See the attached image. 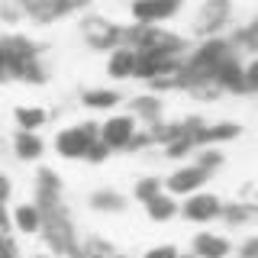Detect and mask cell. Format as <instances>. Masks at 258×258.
Here are the masks:
<instances>
[{"label": "cell", "mask_w": 258, "mask_h": 258, "mask_svg": "<svg viewBox=\"0 0 258 258\" xmlns=\"http://www.w3.org/2000/svg\"><path fill=\"white\" fill-rule=\"evenodd\" d=\"M123 45L136 48V52H165V55L187 52V39L158 26V23H136V26H129L123 36Z\"/></svg>", "instance_id": "1"}, {"label": "cell", "mask_w": 258, "mask_h": 258, "mask_svg": "<svg viewBox=\"0 0 258 258\" xmlns=\"http://www.w3.org/2000/svg\"><path fill=\"white\" fill-rule=\"evenodd\" d=\"M232 23V0H204L194 13V36L197 39H213V36H223Z\"/></svg>", "instance_id": "2"}, {"label": "cell", "mask_w": 258, "mask_h": 258, "mask_svg": "<svg viewBox=\"0 0 258 258\" xmlns=\"http://www.w3.org/2000/svg\"><path fill=\"white\" fill-rule=\"evenodd\" d=\"M81 36H84V42L91 48H97V52H113V48L123 45L126 29L119 26V23L107 20V16H84V20H81Z\"/></svg>", "instance_id": "3"}, {"label": "cell", "mask_w": 258, "mask_h": 258, "mask_svg": "<svg viewBox=\"0 0 258 258\" xmlns=\"http://www.w3.org/2000/svg\"><path fill=\"white\" fill-rule=\"evenodd\" d=\"M100 139V126L97 123H81V126H71V129H61L55 136V152L61 158H87L91 145Z\"/></svg>", "instance_id": "4"}, {"label": "cell", "mask_w": 258, "mask_h": 258, "mask_svg": "<svg viewBox=\"0 0 258 258\" xmlns=\"http://www.w3.org/2000/svg\"><path fill=\"white\" fill-rule=\"evenodd\" d=\"M223 207L226 204L216 197V194L197 190V194H190V197L181 204V216H184V220H190V223H213V220H220V216H223Z\"/></svg>", "instance_id": "5"}, {"label": "cell", "mask_w": 258, "mask_h": 258, "mask_svg": "<svg viewBox=\"0 0 258 258\" xmlns=\"http://www.w3.org/2000/svg\"><path fill=\"white\" fill-rule=\"evenodd\" d=\"M91 0H20L23 13H29L36 23H52V20H61V16L87 7Z\"/></svg>", "instance_id": "6"}, {"label": "cell", "mask_w": 258, "mask_h": 258, "mask_svg": "<svg viewBox=\"0 0 258 258\" xmlns=\"http://www.w3.org/2000/svg\"><path fill=\"white\" fill-rule=\"evenodd\" d=\"M184 0H133L129 4V16L136 23H165L181 13Z\"/></svg>", "instance_id": "7"}, {"label": "cell", "mask_w": 258, "mask_h": 258, "mask_svg": "<svg viewBox=\"0 0 258 258\" xmlns=\"http://www.w3.org/2000/svg\"><path fill=\"white\" fill-rule=\"evenodd\" d=\"M207 181H210V174L204 171V168H197V165H181L177 171L168 174L165 187H168V194H174V197H190V194L204 190Z\"/></svg>", "instance_id": "8"}, {"label": "cell", "mask_w": 258, "mask_h": 258, "mask_svg": "<svg viewBox=\"0 0 258 258\" xmlns=\"http://www.w3.org/2000/svg\"><path fill=\"white\" fill-rule=\"evenodd\" d=\"M139 136V129H136V116H110L107 123L100 126V139L110 145V149H129L133 139Z\"/></svg>", "instance_id": "9"}, {"label": "cell", "mask_w": 258, "mask_h": 258, "mask_svg": "<svg viewBox=\"0 0 258 258\" xmlns=\"http://www.w3.org/2000/svg\"><path fill=\"white\" fill-rule=\"evenodd\" d=\"M216 87L226 94H248L245 84V64H242L239 55H229L220 68H216Z\"/></svg>", "instance_id": "10"}, {"label": "cell", "mask_w": 258, "mask_h": 258, "mask_svg": "<svg viewBox=\"0 0 258 258\" xmlns=\"http://www.w3.org/2000/svg\"><path fill=\"white\" fill-rule=\"evenodd\" d=\"M190 252L197 258H229L232 242L226 236H220V232H197L190 242Z\"/></svg>", "instance_id": "11"}, {"label": "cell", "mask_w": 258, "mask_h": 258, "mask_svg": "<svg viewBox=\"0 0 258 258\" xmlns=\"http://www.w3.org/2000/svg\"><path fill=\"white\" fill-rule=\"evenodd\" d=\"M136 68H139V52L129 45H119L110 52V61H107V75L116 78V81H126V78H136Z\"/></svg>", "instance_id": "12"}, {"label": "cell", "mask_w": 258, "mask_h": 258, "mask_svg": "<svg viewBox=\"0 0 258 258\" xmlns=\"http://www.w3.org/2000/svg\"><path fill=\"white\" fill-rule=\"evenodd\" d=\"M242 136V126L239 123H213V126H204L194 139H197V149L204 145H220V142H232Z\"/></svg>", "instance_id": "13"}, {"label": "cell", "mask_w": 258, "mask_h": 258, "mask_svg": "<svg viewBox=\"0 0 258 258\" xmlns=\"http://www.w3.org/2000/svg\"><path fill=\"white\" fill-rule=\"evenodd\" d=\"M229 42H232L236 52H252V55H258V13L245 23V26H236V29H232Z\"/></svg>", "instance_id": "14"}, {"label": "cell", "mask_w": 258, "mask_h": 258, "mask_svg": "<svg viewBox=\"0 0 258 258\" xmlns=\"http://www.w3.org/2000/svg\"><path fill=\"white\" fill-rule=\"evenodd\" d=\"M177 210H181V207H177L174 194H158L155 200H149V204H145V213H149L152 223H168V220H174Z\"/></svg>", "instance_id": "15"}, {"label": "cell", "mask_w": 258, "mask_h": 258, "mask_svg": "<svg viewBox=\"0 0 258 258\" xmlns=\"http://www.w3.org/2000/svg\"><path fill=\"white\" fill-rule=\"evenodd\" d=\"M13 149H16V155H20L23 161H36L39 155H42V139H39L36 133H29V129H16V136H13Z\"/></svg>", "instance_id": "16"}, {"label": "cell", "mask_w": 258, "mask_h": 258, "mask_svg": "<svg viewBox=\"0 0 258 258\" xmlns=\"http://www.w3.org/2000/svg\"><path fill=\"white\" fill-rule=\"evenodd\" d=\"M13 226L20 232H39L42 229V210L39 204H23L13 210Z\"/></svg>", "instance_id": "17"}, {"label": "cell", "mask_w": 258, "mask_h": 258, "mask_svg": "<svg viewBox=\"0 0 258 258\" xmlns=\"http://www.w3.org/2000/svg\"><path fill=\"white\" fill-rule=\"evenodd\" d=\"M255 216H258V207L255 204H226L220 220H226L229 226H245V223H252Z\"/></svg>", "instance_id": "18"}, {"label": "cell", "mask_w": 258, "mask_h": 258, "mask_svg": "<svg viewBox=\"0 0 258 258\" xmlns=\"http://www.w3.org/2000/svg\"><path fill=\"white\" fill-rule=\"evenodd\" d=\"M81 103H84V107H94V110H113V107L119 103V94H116V91H103V87H97V91H84Z\"/></svg>", "instance_id": "19"}, {"label": "cell", "mask_w": 258, "mask_h": 258, "mask_svg": "<svg viewBox=\"0 0 258 258\" xmlns=\"http://www.w3.org/2000/svg\"><path fill=\"white\" fill-rule=\"evenodd\" d=\"M91 207L94 210H107V213H116V210L126 207V197L116 190H94L91 194Z\"/></svg>", "instance_id": "20"}, {"label": "cell", "mask_w": 258, "mask_h": 258, "mask_svg": "<svg viewBox=\"0 0 258 258\" xmlns=\"http://www.w3.org/2000/svg\"><path fill=\"white\" fill-rule=\"evenodd\" d=\"M133 116H142V119H149V123L155 126L158 116H161V100L158 97H136L133 100Z\"/></svg>", "instance_id": "21"}, {"label": "cell", "mask_w": 258, "mask_h": 258, "mask_svg": "<svg viewBox=\"0 0 258 258\" xmlns=\"http://www.w3.org/2000/svg\"><path fill=\"white\" fill-rule=\"evenodd\" d=\"M194 165L204 168L207 174H213V171H220V168H223V152L216 149V145H204V149L197 152V158H194Z\"/></svg>", "instance_id": "22"}, {"label": "cell", "mask_w": 258, "mask_h": 258, "mask_svg": "<svg viewBox=\"0 0 258 258\" xmlns=\"http://www.w3.org/2000/svg\"><path fill=\"white\" fill-rule=\"evenodd\" d=\"M13 116H16V123H20V129H29V133H36V129L45 123V110H39V107H20Z\"/></svg>", "instance_id": "23"}, {"label": "cell", "mask_w": 258, "mask_h": 258, "mask_svg": "<svg viewBox=\"0 0 258 258\" xmlns=\"http://www.w3.org/2000/svg\"><path fill=\"white\" fill-rule=\"evenodd\" d=\"M161 187H165V181H158V177H142L139 184H136V200L139 204H149V200H155Z\"/></svg>", "instance_id": "24"}, {"label": "cell", "mask_w": 258, "mask_h": 258, "mask_svg": "<svg viewBox=\"0 0 258 258\" xmlns=\"http://www.w3.org/2000/svg\"><path fill=\"white\" fill-rule=\"evenodd\" d=\"M194 149H197V139H194L190 133H184V136H177L174 142L165 145V155H168V158H181V155H190Z\"/></svg>", "instance_id": "25"}, {"label": "cell", "mask_w": 258, "mask_h": 258, "mask_svg": "<svg viewBox=\"0 0 258 258\" xmlns=\"http://www.w3.org/2000/svg\"><path fill=\"white\" fill-rule=\"evenodd\" d=\"M39 194H61V177L52 171V168H42L39 171Z\"/></svg>", "instance_id": "26"}, {"label": "cell", "mask_w": 258, "mask_h": 258, "mask_svg": "<svg viewBox=\"0 0 258 258\" xmlns=\"http://www.w3.org/2000/svg\"><path fill=\"white\" fill-rule=\"evenodd\" d=\"M245 84H248V94H258V55L245 61Z\"/></svg>", "instance_id": "27"}, {"label": "cell", "mask_w": 258, "mask_h": 258, "mask_svg": "<svg viewBox=\"0 0 258 258\" xmlns=\"http://www.w3.org/2000/svg\"><path fill=\"white\" fill-rule=\"evenodd\" d=\"M0 258H20L16 239L10 236V232H0Z\"/></svg>", "instance_id": "28"}, {"label": "cell", "mask_w": 258, "mask_h": 258, "mask_svg": "<svg viewBox=\"0 0 258 258\" xmlns=\"http://www.w3.org/2000/svg\"><path fill=\"white\" fill-rule=\"evenodd\" d=\"M142 258H181V252H177V245H152Z\"/></svg>", "instance_id": "29"}, {"label": "cell", "mask_w": 258, "mask_h": 258, "mask_svg": "<svg viewBox=\"0 0 258 258\" xmlns=\"http://www.w3.org/2000/svg\"><path fill=\"white\" fill-rule=\"evenodd\" d=\"M110 152H113V149H110L107 142L97 139V142L91 145V152H87V161H107V158H110Z\"/></svg>", "instance_id": "30"}, {"label": "cell", "mask_w": 258, "mask_h": 258, "mask_svg": "<svg viewBox=\"0 0 258 258\" xmlns=\"http://www.w3.org/2000/svg\"><path fill=\"white\" fill-rule=\"evenodd\" d=\"M236 255H239V258H258V236H248V239L236 248Z\"/></svg>", "instance_id": "31"}, {"label": "cell", "mask_w": 258, "mask_h": 258, "mask_svg": "<svg viewBox=\"0 0 258 258\" xmlns=\"http://www.w3.org/2000/svg\"><path fill=\"white\" fill-rule=\"evenodd\" d=\"M10 190H13L10 177H7L4 171H0V200H4V204H7V200H10Z\"/></svg>", "instance_id": "32"}, {"label": "cell", "mask_w": 258, "mask_h": 258, "mask_svg": "<svg viewBox=\"0 0 258 258\" xmlns=\"http://www.w3.org/2000/svg\"><path fill=\"white\" fill-rule=\"evenodd\" d=\"M0 232H10V216L4 210V200H0Z\"/></svg>", "instance_id": "33"}, {"label": "cell", "mask_w": 258, "mask_h": 258, "mask_svg": "<svg viewBox=\"0 0 258 258\" xmlns=\"http://www.w3.org/2000/svg\"><path fill=\"white\" fill-rule=\"evenodd\" d=\"M13 75H10V64H7V58H4V52H0V81H10Z\"/></svg>", "instance_id": "34"}, {"label": "cell", "mask_w": 258, "mask_h": 258, "mask_svg": "<svg viewBox=\"0 0 258 258\" xmlns=\"http://www.w3.org/2000/svg\"><path fill=\"white\" fill-rule=\"evenodd\" d=\"M181 258H197V255H194V252H190V255H181Z\"/></svg>", "instance_id": "35"}, {"label": "cell", "mask_w": 258, "mask_h": 258, "mask_svg": "<svg viewBox=\"0 0 258 258\" xmlns=\"http://www.w3.org/2000/svg\"><path fill=\"white\" fill-rule=\"evenodd\" d=\"M110 258H126V255H110Z\"/></svg>", "instance_id": "36"}, {"label": "cell", "mask_w": 258, "mask_h": 258, "mask_svg": "<svg viewBox=\"0 0 258 258\" xmlns=\"http://www.w3.org/2000/svg\"><path fill=\"white\" fill-rule=\"evenodd\" d=\"M32 258H45V255H32Z\"/></svg>", "instance_id": "37"}]
</instances>
